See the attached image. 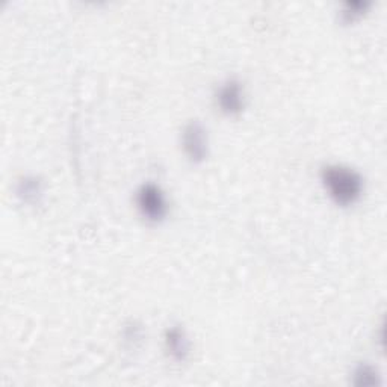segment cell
Masks as SVG:
<instances>
[{
  "instance_id": "3",
  "label": "cell",
  "mask_w": 387,
  "mask_h": 387,
  "mask_svg": "<svg viewBox=\"0 0 387 387\" xmlns=\"http://www.w3.org/2000/svg\"><path fill=\"white\" fill-rule=\"evenodd\" d=\"M183 147L194 162H201L208 154V135L200 122H191L183 132Z\"/></svg>"
},
{
  "instance_id": "1",
  "label": "cell",
  "mask_w": 387,
  "mask_h": 387,
  "mask_svg": "<svg viewBox=\"0 0 387 387\" xmlns=\"http://www.w3.org/2000/svg\"><path fill=\"white\" fill-rule=\"evenodd\" d=\"M322 180L333 200L339 204H352L362 194V177L349 168L327 167L322 171Z\"/></svg>"
},
{
  "instance_id": "8",
  "label": "cell",
  "mask_w": 387,
  "mask_h": 387,
  "mask_svg": "<svg viewBox=\"0 0 387 387\" xmlns=\"http://www.w3.org/2000/svg\"><path fill=\"white\" fill-rule=\"evenodd\" d=\"M369 5L362 3V2H354V3H347L345 11H343V17H345L347 22H352L357 15L362 14Z\"/></svg>"
},
{
  "instance_id": "2",
  "label": "cell",
  "mask_w": 387,
  "mask_h": 387,
  "mask_svg": "<svg viewBox=\"0 0 387 387\" xmlns=\"http://www.w3.org/2000/svg\"><path fill=\"white\" fill-rule=\"evenodd\" d=\"M138 206L142 215L150 221H160L167 213V203L156 185H144L138 192Z\"/></svg>"
},
{
  "instance_id": "6",
  "label": "cell",
  "mask_w": 387,
  "mask_h": 387,
  "mask_svg": "<svg viewBox=\"0 0 387 387\" xmlns=\"http://www.w3.org/2000/svg\"><path fill=\"white\" fill-rule=\"evenodd\" d=\"M19 194L26 201H37V197L41 195V188L37 179H24L19 186Z\"/></svg>"
},
{
  "instance_id": "7",
  "label": "cell",
  "mask_w": 387,
  "mask_h": 387,
  "mask_svg": "<svg viewBox=\"0 0 387 387\" xmlns=\"http://www.w3.org/2000/svg\"><path fill=\"white\" fill-rule=\"evenodd\" d=\"M356 383L360 384V386H362V384L363 386H366V384H375V383H378L377 372L374 371L371 366L362 365L356 371Z\"/></svg>"
},
{
  "instance_id": "5",
  "label": "cell",
  "mask_w": 387,
  "mask_h": 387,
  "mask_svg": "<svg viewBox=\"0 0 387 387\" xmlns=\"http://www.w3.org/2000/svg\"><path fill=\"white\" fill-rule=\"evenodd\" d=\"M167 345L168 349L171 352V356L176 357L177 360H185L188 352H189V347H188V340L185 338V333L174 327L167 333Z\"/></svg>"
},
{
  "instance_id": "4",
  "label": "cell",
  "mask_w": 387,
  "mask_h": 387,
  "mask_svg": "<svg viewBox=\"0 0 387 387\" xmlns=\"http://www.w3.org/2000/svg\"><path fill=\"white\" fill-rule=\"evenodd\" d=\"M218 101L221 109L227 114H239L244 108L242 88L238 81H230L221 88Z\"/></svg>"
}]
</instances>
